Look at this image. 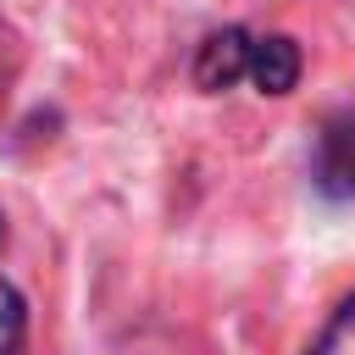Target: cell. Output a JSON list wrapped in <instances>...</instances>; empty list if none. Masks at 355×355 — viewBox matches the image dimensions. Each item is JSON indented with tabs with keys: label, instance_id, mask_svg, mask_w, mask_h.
I'll list each match as a JSON object with an SVG mask.
<instances>
[{
	"label": "cell",
	"instance_id": "1",
	"mask_svg": "<svg viewBox=\"0 0 355 355\" xmlns=\"http://www.w3.org/2000/svg\"><path fill=\"white\" fill-rule=\"evenodd\" d=\"M311 178L327 200H349L355 194V116L333 111L316 133V155H311Z\"/></svg>",
	"mask_w": 355,
	"mask_h": 355
},
{
	"label": "cell",
	"instance_id": "2",
	"mask_svg": "<svg viewBox=\"0 0 355 355\" xmlns=\"http://www.w3.org/2000/svg\"><path fill=\"white\" fill-rule=\"evenodd\" d=\"M244 67H250V28H216V33H205L200 50H194V83H200L205 94L233 89V83L244 78Z\"/></svg>",
	"mask_w": 355,
	"mask_h": 355
},
{
	"label": "cell",
	"instance_id": "3",
	"mask_svg": "<svg viewBox=\"0 0 355 355\" xmlns=\"http://www.w3.org/2000/svg\"><path fill=\"white\" fill-rule=\"evenodd\" d=\"M300 44L288 33H250V67L244 78L261 89V94H288L300 83Z\"/></svg>",
	"mask_w": 355,
	"mask_h": 355
},
{
	"label": "cell",
	"instance_id": "4",
	"mask_svg": "<svg viewBox=\"0 0 355 355\" xmlns=\"http://www.w3.org/2000/svg\"><path fill=\"white\" fill-rule=\"evenodd\" d=\"M311 355H355V294H349V300L327 316V327L316 333Z\"/></svg>",
	"mask_w": 355,
	"mask_h": 355
},
{
	"label": "cell",
	"instance_id": "5",
	"mask_svg": "<svg viewBox=\"0 0 355 355\" xmlns=\"http://www.w3.org/2000/svg\"><path fill=\"white\" fill-rule=\"evenodd\" d=\"M22 338H28V305L0 277V355H22Z\"/></svg>",
	"mask_w": 355,
	"mask_h": 355
},
{
	"label": "cell",
	"instance_id": "6",
	"mask_svg": "<svg viewBox=\"0 0 355 355\" xmlns=\"http://www.w3.org/2000/svg\"><path fill=\"white\" fill-rule=\"evenodd\" d=\"M0 239H6V216H0Z\"/></svg>",
	"mask_w": 355,
	"mask_h": 355
}]
</instances>
